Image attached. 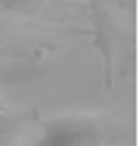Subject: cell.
Instances as JSON below:
<instances>
[{
  "mask_svg": "<svg viewBox=\"0 0 140 146\" xmlns=\"http://www.w3.org/2000/svg\"><path fill=\"white\" fill-rule=\"evenodd\" d=\"M61 0H0V16H38L57 10Z\"/></svg>",
  "mask_w": 140,
  "mask_h": 146,
  "instance_id": "cell-2",
  "label": "cell"
},
{
  "mask_svg": "<svg viewBox=\"0 0 140 146\" xmlns=\"http://www.w3.org/2000/svg\"><path fill=\"white\" fill-rule=\"evenodd\" d=\"M83 3L96 13V19H99V26H102V0H83Z\"/></svg>",
  "mask_w": 140,
  "mask_h": 146,
  "instance_id": "cell-3",
  "label": "cell"
},
{
  "mask_svg": "<svg viewBox=\"0 0 140 146\" xmlns=\"http://www.w3.org/2000/svg\"><path fill=\"white\" fill-rule=\"evenodd\" d=\"M102 130L92 117H54L41 127V146H89L99 143Z\"/></svg>",
  "mask_w": 140,
  "mask_h": 146,
  "instance_id": "cell-1",
  "label": "cell"
},
{
  "mask_svg": "<svg viewBox=\"0 0 140 146\" xmlns=\"http://www.w3.org/2000/svg\"><path fill=\"white\" fill-rule=\"evenodd\" d=\"M7 133H10V124H7V121H3V117H0V143H3V140H7Z\"/></svg>",
  "mask_w": 140,
  "mask_h": 146,
  "instance_id": "cell-4",
  "label": "cell"
}]
</instances>
